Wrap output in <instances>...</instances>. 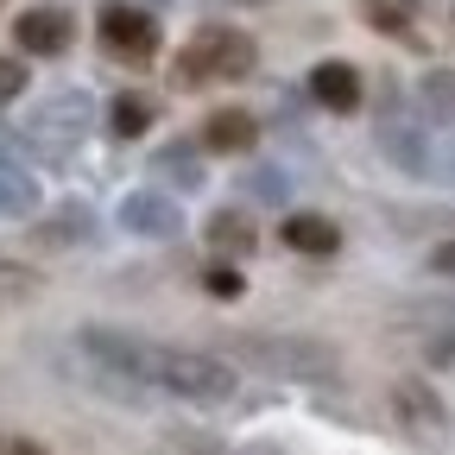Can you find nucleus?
I'll return each instance as SVG.
<instances>
[{
    "mask_svg": "<svg viewBox=\"0 0 455 455\" xmlns=\"http://www.w3.org/2000/svg\"><path fill=\"white\" fill-rule=\"evenodd\" d=\"M430 272H436V278H455V241H443V247L430 253Z\"/></svg>",
    "mask_w": 455,
    "mask_h": 455,
    "instance_id": "nucleus-24",
    "label": "nucleus"
},
{
    "mask_svg": "<svg viewBox=\"0 0 455 455\" xmlns=\"http://www.w3.org/2000/svg\"><path fill=\"white\" fill-rule=\"evenodd\" d=\"M26 89V64H20V57H0V101H13Z\"/></svg>",
    "mask_w": 455,
    "mask_h": 455,
    "instance_id": "nucleus-23",
    "label": "nucleus"
},
{
    "mask_svg": "<svg viewBox=\"0 0 455 455\" xmlns=\"http://www.w3.org/2000/svg\"><path fill=\"white\" fill-rule=\"evenodd\" d=\"M38 291V272L32 266H13V259H0V310H13Z\"/></svg>",
    "mask_w": 455,
    "mask_h": 455,
    "instance_id": "nucleus-20",
    "label": "nucleus"
},
{
    "mask_svg": "<svg viewBox=\"0 0 455 455\" xmlns=\"http://www.w3.org/2000/svg\"><path fill=\"white\" fill-rule=\"evenodd\" d=\"M310 95H316L323 108H335V114H355V108H361V70L341 64V57H329V64L310 70Z\"/></svg>",
    "mask_w": 455,
    "mask_h": 455,
    "instance_id": "nucleus-10",
    "label": "nucleus"
},
{
    "mask_svg": "<svg viewBox=\"0 0 455 455\" xmlns=\"http://www.w3.org/2000/svg\"><path fill=\"white\" fill-rule=\"evenodd\" d=\"M418 101H424L430 121H455V76H449V70H430L424 89H418Z\"/></svg>",
    "mask_w": 455,
    "mask_h": 455,
    "instance_id": "nucleus-18",
    "label": "nucleus"
},
{
    "mask_svg": "<svg viewBox=\"0 0 455 455\" xmlns=\"http://www.w3.org/2000/svg\"><path fill=\"white\" fill-rule=\"evenodd\" d=\"M253 140H259V121H253L247 108H215L209 121H203V146L209 152H247Z\"/></svg>",
    "mask_w": 455,
    "mask_h": 455,
    "instance_id": "nucleus-11",
    "label": "nucleus"
},
{
    "mask_svg": "<svg viewBox=\"0 0 455 455\" xmlns=\"http://www.w3.org/2000/svg\"><path fill=\"white\" fill-rule=\"evenodd\" d=\"M241 190H247L253 203H284V196H291V178H284V171H278V164H253Z\"/></svg>",
    "mask_w": 455,
    "mask_h": 455,
    "instance_id": "nucleus-19",
    "label": "nucleus"
},
{
    "mask_svg": "<svg viewBox=\"0 0 455 455\" xmlns=\"http://www.w3.org/2000/svg\"><path fill=\"white\" fill-rule=\"evenodd\" d=\"M13 38H20V51H32V57H64L70 38H76V26H70L64 7H26L20 26H13Z\"/></svg>",
    "mask_w": 455,
    "mask_h": 455,
    "instance_id": "nucleus-7",
    "label": "nucleus"
},
{
    "mask_svg": "<svg viewBox=\"0 0 455 455\" xmlns=\"http://www.w3.org/2000/svg\"><path fill=\"white\" fill-rule=\"evenodd\" d=\"M379 152H386L398 171H411V178H424V171H430V146H424V133H418L411 121H392V114H386V127H379Z\"/></svg>",
    "mask_w": 455,
    "mask_h": 455,
    "instance_id": "nucleus-12",
    "label": "nucleus"
},
{
    "mask_svg": "<svg viewBox=\"0 0 455 455\" xmlns=\"http://www.w3.org/2000/svg\"><path fill=\"white\" fill-rule=\"evenodd\" d=\"M121 221L133 228V235H146V241H171L178 235V203L158 196V190H133L121 203Z\"/></svg>",
    "mask_w": 455,
    "mask_h": 455,
    "instance_id": "nucleus-8",
    "label": "nucleus"
},
{
    "mask_svg": "<svg viewBox=\"0 0 455 455\" xmlns=\"http://www.w3.org/2000/svg\"><path fill=\"white\" fill-rule=\"evenodd\" d=\"M89 95L83 89H57V95H44L38 108H32V121H26V140L44 152V158H64L83 133H89Z\"/></svg>",
    "mask_w": 455,
    "mask_h": 455,
    "instance_id": "nucleus-4",
    "label": "nucleus"
},
{
    "mask_svg": "<svg viewBox=\"0 0 455 455\" xmlns=\"http://www.w3.org/2000/svg\"><path fill=\"white\" fill-rule=\"evenodd\" d=\"M38 209V184H32V171H20L13 158H0V215H32Z\"/></svg>",
    "mask_w": 455,
    "mask_h": 455,
    "instance_id": "nucleus-16",
    "label": "nucleus"
},
{
    "mask_svg": "<svg viewBox=\"0 0 455 455\" xmlns=\"http://www.w3.org/2000/svg\"><path fill=\"white\" fill-rule=\"evenodd\" d=\"M247 7H259V0H247Z\"/></svg>",
    "mask_w": 455,
    "mask_h": 455,
    "instance_id": "nucleus-25",
    "label": "nucleus"
},
{
    "mask_svg": "<svg viewBox=\"0 0 455 455\" xmlns=\"http://www.w3.org/2000/svg\"><path fill=\"white\" fill-rule=\"evenodd\" d=\"M367 20L379 32H392V38H411V7L405 0H367Z\"/></svg>",
    "mask_w": 455,
    "mask_h": 455,
    "instance_id": "nucleus-21",
    "label": "nucleus"
},
{
    "mask_svg": "<svg viewBox=\"0 0 455 455\" xmlns=\"http://www.w3.org/2000/svg\"><path fill=\"white\" fill-rule=\"evenodd\" d=\"M89 235H95V215L83 203H70V209H57L51 221H38V247H83Z\"/></svg>",
    "mask_w": 455,
    "mask_h": 455,
    "instance_id": "nucleus-15",
    "label": "nucleus"
},
{
    "mask_svg": "<svg viewBox=\"0 0 455 455\" xmlns=\"http://www.w3.org/2000/svg\"><path fill=\"white\" fill-rule=\"evenodd\" d=\"M235 355L278 373V379H335L341 361L335 348H323V341H304V335H241L235 341Z\"/></svg>",
    "mask_w": 455,
    "mask_h": 455,
    "instance_id": "nucleus-3",
    "label": "nucleus"
},
{
    "mask_svg": "<svg viewBox=\"0 0 455 455\" xmlns=\"http://www.w3.org/2000/svg\"><path fill=\"white\" fill-rule=\"evenodd\" d=\"M101 44L121 57V64H146V57H158V20L146 7L108 0V7H101Z\"/></svg>",
    "mask_w": 455,
    "mask_h": 455,
    "instance_id": "nucleus-5",
    "label": "nucleus"
},
{
    "mask_svg": "<svg viewBox=\"0 0 455 455\" xmlns=\"http://www.w3.org/2000/svg\"><path fill=\"white\" fill-rule=\"evenodd\" d=\"M146 386L171 392V398H196V405H221L235 392V367L221 355H196V348H152L146 341Z\"/></svg>",
    "mask_w": 455,
    "mask_h": 455,
    "instance_id": "nucleus-1",
    "label": "nucleus"
},
{
    "mask_svg": "<svg viewBox=\"0 0 455 455\" xmlns=\"http://www.w3.org/2000/svg\"><path fill=\"white\" fill-rule=\"evenodd\" d=\"M284 247H291V253H335L341 228L329 215H284Z\"/></svg>",
    "mask_w": 455,
    "mask_h": 455,
    "instance_id": "nucleus-14",
    "label": "nucleus"
},
{
    "mask_svg": "<svg viewBox=\"0 0 455 455\" xmlns=\"http://www.w3.org/2000/svg\"><path fill=\"white\" fill-rule=\"evenodd\" d=\"M108 121H114V133H121V140H140L146 127H152V101L146 95H114V108H108Z\"/></svg>",
    "mask_w": 455,
    "mask_h": 455,
    "instance_id": "nucleus-17",
    "label": "nucleus"
},
{
    "mask_svg": "<svg viewBox=\"0 0 455 455\" xmlns=\"http://www.w3.org/2000/svg\"><path fill=\"white\" fill-rule=\"evenodd\" d=\"M203 284H209V298H241V291H247L235 266H209V272H203Z\"/></svg>",
    "mask_w": 455,
    "mask_h": 455,
    "instance_id": "nucleus-22",
    "label": "nucleus"
},
{
    "mask_svg": "<svg viewBox=\"0 0 455 455\" xmlns=\"http://www.w3.org/2000/svg\"><path fill=\"white\" fill-rule=\"evenodd\" d=\"M203 241H209V253H228V259H241V253H253V221L241 215V209H215L209 215V228H203Z\"/></svg>",
    "mask_w": 455,
    "mask_h": 455,
    "instance_id": "nucleus-13",
    "label": "nucleus"
},
{
    "mask_svg": "<svg viewBox=\"0 0 455 455\" xmlns=\"http://www.w3.org/2000/svg\"><path fill=\"white\" fill-rule=\"evenodd\" d=\"M152 178H158V184H171V190H203L209 164H203V152H196L190 140H171V146H158V152H152Z\"/></svg>",
    "mask_w": 455,
    "mask_h": 455,
    "instance_id": "nucleus-9",
    "label": "nucleus"
},
{
    "mask_svg": "<svg viewBox=\"0 0 455 455\" xmlns=\"http://www.w3.org/2000/svg\"><path fill=\"white\" fill-rule=\"evenodd\" d=\"M253 64H259V51H253L247 32L203 26V32L184 44V57H178V83H184V89H196V83H241Z\"/></svg>",
    "mask_w": 455,
    "mask_h": 455,
    "instance_id": "nucleus-2",
    "label": "nucleus"
},
{
    "mask_svg": "<svg viewBox=\"0 0 455 455\" xmlns=\"http://www.w3.org/2000/svg\"><path fill=\"white\" fill-rule=\"evenodd\" d=\"M392 418L405 424L418 443H443V436H449V411H443V398H436L430 386H418V379H398V386H392Z\"/></svg>",
    "mask_w": 455,
    "mask_h": 455,
    "instance_id": "nucleus-6",
    "label": "nucleus"
}]
</instances>
